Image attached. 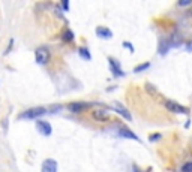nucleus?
<instances>
[{"instance_id": "4468645a", "label": "nucleus", "mask_w": 192, "mask_h": 172, "mask_svg": "<svg viewBox=\"0 0 192 172\" xmlns=\"http://www.w3.org/2000/svg\"><path fill=\"white\" fill-rule=\"evenodd\" d=\"M62 41L63 42H72L74 41V32H72V30H69V28H66V30L63 32V34H62Z\"/></svg>"}, {"instance_id": "f8f14e48", "label": "nucleus", "mask_w": 192, "mask_h": 172, "mask_svg": "<svg viewBox=\"0 0 192 172\" xmlns=\"http://www.w3.org/2000/svg\"><path fill=\"white\" fill-rule=\"evenodd\" d=\"M168 49H170V41L161 39V42H159V54L165 55L167 53H168Z\"/></svg>"}, {"instance_id": "f257e3e1", "label": "nucleus", "mask_w": 192, "mask_h": 172, "mask_svg": "<svg viewBox=\"0 0 192 172\" xmlns=\"http://www.w3.org/2000/svg\"><path fill=\"white\" fill-rule=\"evenodd\" d=\"M50 111L47 108H42V106H35V108H30V109L24 111L20 114V120H38V118L44 117L45 114H48Z\"/></svg>"}, {"instance_id": "9d476101", "label": "nucleus", "mask_w": 192, "mask_h": 172, "mask_svg": "<svg viewBox=\"0 0 192 172\" xmlns=\"http://www.w3.org/2000/svg\"><path fill=\"white\" fill-rule=\"evenodd\" d=\"M117 136L126 138V139H134V141H140V138H138L132 130L126 129V127H120V129L117 130Z\"/></svg>"}, {"instance_id": "412c9836", "label": "nucleus", "mask_w": 192, "mask_h": 172, "mask_svg": "<svg viewBox=\"0 0 192 172\" xmlns=\"http://www.w3.org/2000/svg\"><path fill=\"white\" fill-rule=\"evenodd\" d=\"M159 138H161V135H152L149 139H150V142H153V141H158Z\"/></svg>"}, {"instance_id": "5701e85b", "label": "nucleus", "mask_w": 192, "mask_h": 172, "mask_svg": "<svg viewBox=\"0 0 192 172\" xmlns=\"http://www.w3.org/2000/svg\"><path fill=\"white\" fill-rule=\"evenodd\" d=\"M188 51H192V43L191 45H188Z\"/></svg>"}, {"instance_id": "aec40b11", "label": "nucleus", "mask_w": 192, "mask_h": 172, "mask_svg": "<svg viewBox=\"0 0 192 172\" xmlns=\"http://www.w3.org/2000/svg\"><path fill=\"white\" fill-rule=\"evenodd\" d=\"M62 8L66 11V12H68V11H69V2H62Z\"/></svg>"}, {"instance_id": "39448f33", "label": "nucleus", "mask_w": 192, "mask_h": 172, "mask_svg": "<svg viewBox=\"0 0 192 172\" xmlns=\"http://www.w3.org/2000/svg\"><path fill=\"white\" fill-rule=\"evenodd\" d=\"M36 129H38V132H39L41 135H44V136H50V135L53 133L51 124L48 123V121H45V120H38V121H36Z\"/></svg>"}, {"instance_id": "20e7f679", "label": "nucleus", "mask_w": 192, "mask_h": 172, "mask_svg": "<svg viewBox=\"0 0 192 172\" xmlns=\"http://www.w3.org/2000/svg\"><path fill=\"white\" fill-rule=\"evenodd\" d=\"M108 66H110L111 72H113V75L116 76V78L125 76V72H123V69H122V66H120V63L117 62L114 57H108Z\"/></svg>"}, {"instance_id": "2eb2a0df", "label": "nucleus", "mask_w": 192, "mask_h": 172, "mask_svg": "<svg viewBox=\"0 0 192 172\" xmlns=\"http://www.w3.org/2000/svg\"><path fill=\"white\" fill-rule=\"evenodd\" d=\"M149 68H150V63L149 62L141 63V64H138V66L134 68V72H135V73H140V72H143V70H146V69H149Z\"/></svg>"}, {"instance_id": "a211bd4d", "label": "nucleus", "mask_w": 192, "mask_h": 172, "mask_svg": "<svg viewBox=\"0 0 192 172\" xmlns=\"http://www.w3.org/2000/svg\"><path fill=\"white\" fill-rule=\"evenodd\" d=\"M179 6H192V0H179Z\"/></svg>"}, {"instance_id": "423d86ee", "label": "nucleus", "mask_w": 192, "mask_h": 172, "mask_svg": "<svg viewBox=\"0 0 192 172\" xmlns=\"http://www.w3.org/2000/svg\"><path fill=\"white\" fill-rule=\"evenodd\" d=\"M57 162L54 159H45L42 162V166H41V172H57Z\"/></svg>"}, {"instance_id": "f3484780", "label": "nucleus", "mask_w": 192, "mask_h": 172, "mask_svg": "<svg viewBox=\"0 0 192 172\" xmlns=\"http://www.w3.org/2000/svg\"><path fill=\"white\" fill-rule=\"evenodd\" d=\"M180 172H192V162H186L185 165L180 168Z\"/></svg>"}, {"instance_id": "4be33fe9", "label": "nucleus", "mask_w": 192, "mask_h": 172, "mask_svg": "<svg viewBox=\"0 0 192 172\" xmlns=\"http://www.w3.org/2000/svg\"><path fill=\"white\" fill-rule=\"evenodd\" d=\"M132 172H141V171H140L138 166H132Z\"/></svg>"}, {"instance_id": "6e6552de", "label": "nucleus", "mask_w": 192, "mask_h": 172, "mask_svg": "<svg viewBox=\"0 0 192 172\" xmlns=\"http://www.w3.org/2000/svg\"><path fill=\"white\" fill-rule=\"evenodd\" d=\"M90 106V103H86V102H72V103H69L68 108L71 112H74V114H78V112H83L84 109H87Z\"/></svg>"}, {"instance_id": "0eeeda50", "label": "nucleus", "mask_w": 192, "mask_h": 172, "mask_svg": "<svg viewBox=\"0 0 192 172\" xmlns=\"http://www.w3.org/2000/svg\"><path fill=\"white\" fill-rule=\"evenodd\" d=\"M95 33L98 38H101V39H105V41H108V39H113V32H111V28L108 27H104V26H98L95 30Z\"/></svg>"}, {"instance_id": "ddd939ff", "label": "nucleus", "mask_w": 192, "mask_h": 172, "mask_svg": "<svg viewBox=\"0 0 192 172\" xmlns=\"http://www.w3.org/2000/svg\"><path fill=\"white\" fill-rule=\"evenodd\" d=\"M78 54H80V57H81L83 60H87V62L92 60V54H90L89 48H86V47H83V48L78 49Z\"/></svg>"}, {"instance_id": "6ab92c4d", "label": "nucleus", "mask_w": 192, "mask_h": 172, "mask_svg": "<svg viewBox=\"0 0 192 172\" xmlns=\"http://www.w3.org/2000/svg\"><path fill=\"white\" fill-rule=\"evenodd\" d=\"M123 47H126V48L129 49L131 53H134V51H135V49H134V45H132L131 42H128V41H125V42H123Z\"/></svg>"}, {"instance_id": "1a4fd4ad", "label": "nucleus", "mask_w": 192, "mask_h": 172, "mask_svg": "<svg viewBox=\"0 0 192 172\" xmlns=\"http://www.w3.org/2000/svg\"><path fill=\"white\" fill-rule=\"evenodd\" d=\"M114 106H116V108H113V109L116 111L117 114H120V115H122L125 120H128V121H132V115H131V112L128 111V108H125L123 105H120L119 102L114 103Z\"/></svg>"}, {"instance_id": "dca6fc26", "label": "nucleus", "mask_w": 192, "mask_h": 172, "mask_svg": "<svg viewBox=\"0 0 192 172\" xmlns=\"http://www.w3.org/2000/svg\"><path fill=\"white\" fill-rule=\"evenodd\" d=\"M146 90H147V91H149V93H150V94H152L153 97H156V96L159 94L158 89H156V87H153V85H152L150 83H147V84H146Z\"/></svg>"}, {"instance_id": "7ed1b4c3", "label": "nucleus", "mask_w": 192, "mask_h": 172, "mask_svg": "<svg viewBox=\"0 0 192 172\" xmlns=\"http://www.w3.org/2000/svg\"><path fill=\"white\" fill-rule=\"evenodd\" d=\"M165 108L168 111H171V112H176V114H185V115L189 114V109H188V108H185L183 105H179V103L173 102V100H167V102H165Z\"/></svg>"}, {"instance_id": "9b49d317", "label": "nucleus", "mask_w": 192, "mask_h": 172, "mask_svg": "<svg viewBox=\"0 0 192 172\" xmlns=\"http://www.w3.org/2000/svg\"><path fill=\"white\" fill-rule=\"evenodd\" d=\"M107 117H108L107 109H95L93 111V118H96L98 121H105Z\"/></svg>"}, {"instance_id": "f03ea898", "label": "nucleus", "mask_w": 192, "mask_h": 172, "mask_svg": "<svg viewBox=\"0 0 192 172\" xmlns=\"http://www.w3.org/2000/svg\"><path fill=\"white\" fill-rule=\"evenodd\" d=\"M50 57H51V54H50V49L47 47H39L35 51V60L38 64H47Z\"/></svg>"}]
</instances>
